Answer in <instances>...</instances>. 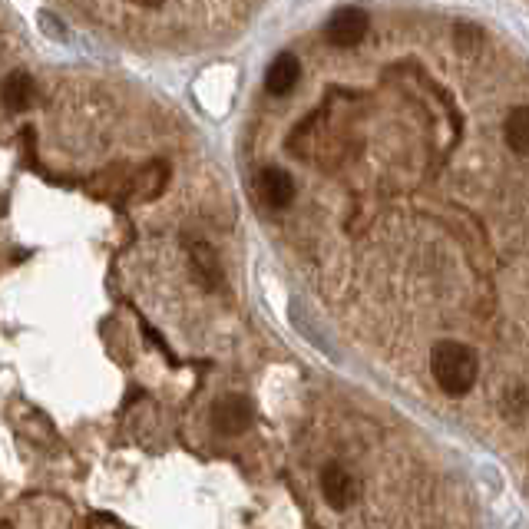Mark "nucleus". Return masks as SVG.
<instances>
[{
  "label": "nucleus",
  "mask_w": 529,
  "mask_h": 529,
  "mask_svg": "<svg viewBox=\"0 0 529 529\" xmlns=\"http://www.w3.org/2000/svg\"><path fill=\"white\" fill-rule=\"evenodd\" d=\"M480 40H483V34H480L477 27H460L457 30V43H460L463 53H477L480 50Z\"/></svg>",
  "instance_id": "9d476101"
},
{
  "label": "nucleus",
  "mask_w": 529,
  "mask_h": 529,
  "mask_svg": "<svg viewBox=\"0 0 529 529\" xmlns=\"http://www.w3.org/2000/svg\"><path fill=\"white\" fill-rule=\"evenodd\" d=\"M212 424L219 427L222 434H245V430L255 424V404L242 394L219 397L212 407Z\"/></svg>",
  "instance_id": "f03ea898"
},
{
  "label": "nucleus",
  "mask_w": 529,
  "mask_h": 529,
  "mask_svg": "<svg viewBox=\"0 0 529 529\" xmlns=\"http://www.w3.org/2000/svg\"><path fill=\"white\" fill-rule=\"evenodd\" d=\"M301 80V63L295 53H278L265 70V90L272 96H285L295 90V83Z\"/></svg>",
  "instance_id": "39448f33"
},
{
  "label": "nucleus",
  "mask_w": 529,
  "mask_h": 529,
  "mask_svg": "<svg viewBox=\"0 0 529 529\" xmlns=\"http://www.w3.org/2000/svg\"><path fill=\"white\" fill-rule=\"evenodd\" d=\"M192 268L202 275V282L205 285H219L222 282V265H219V258H215V252L209 245H192Z\"/></svg>",
  "instance_id": "1a4fd4ad"
},
{
  "label": "nucleus",
  "mask_w": 529,
  "mask_h": 529,
  "mask_svg": "<svg viewBox=\"0 0 529 529\" xmlns=\"http://www.w3.org/2000/svg\"><path fill=\"white\" fill-rule=\"evenodd\" d=\"M430 374H434V381L440 384V391L460 397L477 384L480 361L467 344L440 341L434 344V351H430Z\"/></svg>",
  "instance_id": "f257e3e1"
},
{
  "label": "nucleus",
  "mask_w": 529,
  "mask_h": 529,
  "mask_svg": "<svg viewBox=\"0 0 529 529\" xmlns=\"http://www.w3.org/2000/svg\"><path fill=\"white\" fill-rule=\"evenodd\" d=\"M258 192H262L265 205H272V209H285L295 199V182L285 169L278 166H265L262 176H258Z\"/></svg>",
  "instance_id": "423d86ee"
},
{
  "label": "nucleus",
  "mask_w": 529,
  "mask_h": 529,
  "mask_svg": "<svg viewBox=\"0 0 529 529\" xmlns=\"http://www.w3.org/2000/svg\"><path fill=\"white\" fill-rule=\"evenodd\" d=\"M367 24H371V20H367L361 7H338L328 20L325 34L334 47H358L367 34Z\"/></svg>",
  "instance_id": "7ed1b4c3"
},
{
  "label": "nucleus",
  "mask_w": 529,
  "mask_h": 529,
  "mask_svg": "<svg viewBox=\"0 0 529 529\" xmlns=\"http://www.w3.org/2000/svg\"><path fill=\"white\" fill-rule=\"evenodd\" d=\"M503 133H506V146L516 156H529V106H513L503 123Z\"/></svg>",
  "instance_id": "0eeeda50"
},
{
  "label": "nucleus",
  "mask_w": 529,
  "mask_h": 529,
  "mask_svg": "<svg viewBox=\"0 0 529 529\" xmlns=\"http://www.w3.org/2000/svg\"><path fill=\"white\" fill-rule=\"evenodd\" d=\"M321 493H325V500L334 506V510H344V506H351L358 500V477H351L348 470L338 467V463H328L325 470H321Z\"/></svg>",
  "instance_id": "20e7f679"
},
{
  "label": "nucleus",
  "mask_w": 529,
  "mask_h": 529,
  "mask_svg": "<svg viewBox=\"0 0 529 529\" xmlns=\"http://www.w3.org/2000/svg\"><path fill=\"white\" fill-rule=\"evenodd\" d=\"M0 96H4V103L10 110H24V106L34 100V80L27 77V73H10L0 86Z\"/></svg>",
  "instance_id": "6e6552de"
}]
</instances>
